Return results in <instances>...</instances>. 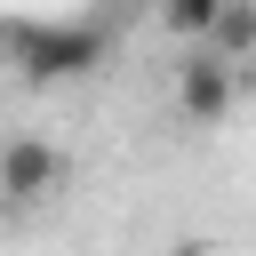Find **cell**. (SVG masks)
<instances>
[{
  "mask_svg": "<svg viewBox=\"0 0 256 256\" xmlns=\"http://www.w3.org/2000/svg\"><path fill=\"white\" fill-rule=\"evenodd\" d=\"M112 56V32L88 24V16H64V24H32V16H8L0 24V64L32 88H56V80H88L104 72Z\"/></svg>",
  "mask_w": 256,
  "mask_h": 256,
  "instance_id": "cell-1",
  "label": "cell"
},
{
  "mask_svg": "<svg viewBox=\"0 0 256 256\" xmlns=\"http://www.w3.org/2000/svg\"><path fill=\"white\" fill-rule=\"evenodd\" d=\"M72 184V160L48 144V136H8L0 144V208H48L56 192Z\"/></svg>",
  "mask_w": 256,
  "mask_h": 256,
  "instance_id": "cell-2",
  "label": "cell"
},
{
  "mask_svg": "<svg viewBox=\"0 0 256 256\" xmlns=\"http://www.w3.org/2000/svg\"><path fill=\"white\" fill-rule=\"evenodd\" d=\"M232 96H240V72H232V56H216V48H192V56L176 64V112H184L192 128H216V120L232 112Z\"/></svg>",
  "mask_w": 256,
  "mask_h": 256,
  "instance_id": "cell-3",
  "label": "cell"
},
{
  "mask_svg": "<svg viewBox=\"0 0 256 256\" xmlns=\"http://www.w3.org/2000/svg\"><path fill=\"white\" fill-rule=\"evenodd\" d=\"M200 48H216V56H232V64H248V56H256V0H224V16H216V32H208Z\"/></svg>",
  "mask_w": 256,
  "mask_h": 256,
  "instance_id": "cell-4",
  "label": "cell"
},
{
  "mask_svg": "<svg viewBox=\"0 0 256 256\" xmlns=\"http://www.w3.org/2000/svg\"><path fill=\"white\" fill-rule=\"evenodd\" d=\"M152 8H160V24H168L176 40H192V48H200V40L216 32V16H224V0H152Z\"/></svg>",
  "mask_w": 256,
  "mask_h": 256,
  "instance_id": "cell-5",
  "label": "cell"
},
{
  "mask_svg": "<svg viewBox=\"0 0 256 256\" xmlns=\"http://www.w3.org/2000/svg\"><path fill=\"white\" fill-rule=\"evenodd\" d=\"M168 256H208V248H192V240H184V248H168Z\"/></svg>",
  "mask_w": 256,
  "mask_h": 256,
  "instance_id": "cell-6",
  "label": "cell"
}]
</instances>
